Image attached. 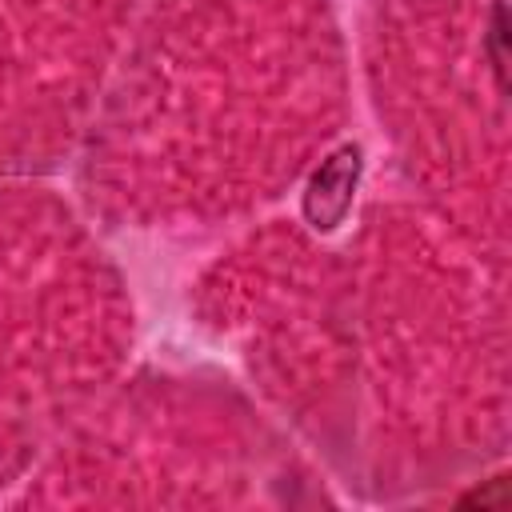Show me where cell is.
<instances>
[{"label":"cell","instance_id":"cell-1","mask_svg":"<svg viewBox=\"0 0 512 512\" xmlns=\"http://www.w3.org/2000/svg\"><path fill=\"white\" fill-rule=\"evenodd\" d=\"M356 184H360V144H340L328 160H320V168L308 176L304 188V220L316 232H332L344 224V216L352 212L356 200Z\"/></svg>","mask_w":512,"mask_h":512},{"label":"cell","instance_id":"cell-3","mask_svg":"<svg viewBox=\"0 0 512 512\" xmlns=\"http://www.w3.org/2000/svg\"><path fill=\"white\" fill-rule=\"evenodd\" d=\"M504 492H508V480L496 476V480H488V488H472L468 496H460V504H480V508H484V504H496V508H500V504H504Z\"/></svg>","mask_w":512,"mask_h":512},{"label":"cell","instance_id":"cell-2","mask_svg":"<svg viewBox=\"0 0 512 512\" xmlns=\"http://www.w3.org/2000/svg\"><path fill=\"white\" fill-rule=\"evenodd\" d=\"M488 52H492V64H496V76L504 84V72H508V56H504V4L492 8V32H488Z\"/></svg>","mask_w":512,"mask_h":512}]
</instances>
